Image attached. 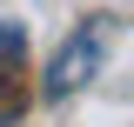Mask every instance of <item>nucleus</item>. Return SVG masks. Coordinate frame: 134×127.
I'll return each mask as SVG.
<instances>
[{
    "label": "nucleus",
    "mask_w": 134,
    "mask_h": 127,
    "mask_svg": "<svg viewBox=\"0 0 134 127\" xmlns=\"http://www.w3.org/2000/svg\"><path fill=\"white\" fill-rule=\"evenodd\" d=\"M107 47H114V14H87L81 27L60 40V54H54V67H47V80H40V94H47V100L81 94L87 80L107 67Z\"/></svg>",
    "instance_id": "1"
},
{
    "label": "nucleus",
    "mask_w": 134,
    "mask_h": 127,
    "mask_svg": "<svg viewBox=\"0 0 134 127\" xmlns=\"http://www.w3.org/2000/svg\"><path fill=\"white\" fill-rule=\"evenodd\" d=\"M20 60H27V27L0 20V127L20 114Z\"/></svg>",
    "instance_id": "2"
}]
</instances>
